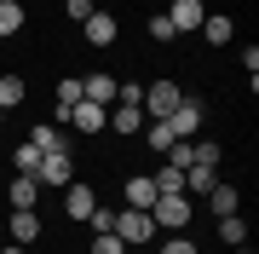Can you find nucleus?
Segmentation results:
<instances>
[{
    "mask_svg": "<svg viewBox=\"0 0 259 254\" xmlns=\"http://www.w3.org/2000/svg\"><path fill=\"white\" fill-rule=\"evenodd\" d=\"M0 127H6V110H0Z\"/></svg>",
    "mask_w": 259,
    "mask_h": 254,
    "instance_id": "72a5a7b5",
    "label": "nucleus"
},
{
    "mask_svg": "<svg viewBox=\"0 0 259 254\" xmlns=\"http://www.w3.org/2000/svg\"><path fill=\"white\" fill-rule=\"evenodd\" d=\"M93 208H98V197H93L87 185H64V214H69V220H87Z\"/></svg>",
    "mask_w": 259,
    "mask_h": 254,
    "instance_id": "4468645a",
    "label": "nucleus"
},
{
    "mask_svg": "<svg viewBox=\"0 0 259 254\" xmlns=\"http://www.w3.org/2000/svg\"><path fill=\"white\" fill-rule=\"evenodd\" d=\"M29 179H35L40 191H47V185H52V191H64L69 179H75V162H69V151H47V156H40V168L29 173Z\"/></svg>",
    "mask_w": 259,
    "mask_h": 254,
    "instance_id": "20e7f679",
    "label": "nucleus"
},
{
    "mask_svg": "<svg viewBox=\"0 0 259 254\" xmlns=\"http://www.w3.org/2000/svg\"><path fill=\"white\" fill-rule=\"evenodd\" d=\"M196 35H202L207 47H231V41H236V23L225 18V12H207V18H202V29H196Z\"/></svg>",
    "mask_w": 259,
    "mask_h": 254,
    "instance_id": "1a4fd4ad",
    "label": "nucleus"
},
{
    "mask_svg": "<svg viewBox=\"0 0 259 254\" xmlns=\"http://www.w3.org/2000/svg\"><path fill=\"white\" fill-rule=\"evenodd\" d=\"M87 254H127V243H121L115 231H98V237H93V248H87Z\"/></svg>",
    "mask_w": 259,
    "mask_h": 254,
    "instance_id": "a878e982",
    "label": "nucleus"
},
{
    "mask_svg": "<svg viewBox=\"0 0 259 254\" xmlns=\"http://www.w3.org/2000/svg\"><path fill=\"white\" fill-rule=\"evenodd\" d=\"M110 231H115L127 248H139V243H156V220H150V208H121Z\"/></svg>",
    "mask_w": 259,
    "mask_h": 254,
    "instance_id": "f257e3e1",
    "label": "nucleus"
},
{
    "mask_svg": "<svg viewBox=\"0 0 259 254\" xmlns=\"http://www.w3.org/2000/svg\"><path fill=\"white\" fill-rule=\"evenodd\" d=\"M81 29H87V41H93V47H110V41L121 35V23H115V12H93V18H87Z\"/></svg>",
    "mask_w": 259,
    "mask_h": 254,
    "instance_id": "9b49d317",
    "label": "nucleus"
},
{
    "mask_svg": "<svg viewBox=\"0 0 259 254\" xmlns=\"http://www.w3.org/2000/svg\"><path fill=\"white\" fill-rule=\"evenodd\" d=\"M219 237H225L231 248H236V243H248V220H242V214H225V220H219Z\"/></svg>",
    "mask_w": 259,
    "mask_h": 254,
    "instance_id": "aec40b11",
    "label": "nucleus"
},
{
    "mask_svg": "<svg viewBox=\"0 0 259 254\" xmlns=\"http://www.w3.org/2000/svg\"><path fill=\"white\" fill-rule=\"evenodd\" d=\"M104 127H110V133H144V110H139V104H115Z\"/></svg>",
    "mask_w": 259,
    "mask_h": 254,
    "instance_id": "ddd939ff",
    "label": "nucleus"
},
{
    "mask_svg": "<svg viewBox=\"0 0 259 254\" xmlns=\"http://www.w3.org/2000/svg\"><path fill=\"white\" fill-rule=\"evenodd\" d=\"M202 0H173V6H167V23L179 29V35H196V29H202Z\"/></svg>",
    "mask_w": 259,
    "mask_h": 254,
    "instance_id": "423d86ee",
    "label": "nucleus"
},
{
    "mask_svg": "<svg viewBox=\"0 0 259 254\" xmlns=\"http://www.w3.org/2000/svg\"><path fill=\"white\" fill-rule=\"evenodd\" d=\"M29 144H40V156H47V151H69V144H64V127H47V122L29 127Z\"/></svg>",
    "mask_w": 259,
    "mask_h": 254,
    "instance_id": "a211bd4d",
    "label": "nucleus"
},
{
    "mask_svg": "<svg viewBox=\"0 0 259 254\" xmlns=\"http://www.w3.org/2000/svg\"><path fill=\"white\" fill-rule=\"evenodd\" d=\"M6 231H12V243H35V237H40V214H35V208H12Z\"/></svg>",
    "mask_w": 259,
    "mask_h": 254,
    "instance_id": "9d476101",
    "label": "nucleus"
},
{
    "mask_svg": "<svg viewBox=\"0 0 259 254\" xmlns=\"http://www.w3.org/2000/svg\"><path fill=\"white\" fill-rule=\"evenodd\" d=\"M0 254H23V243H12V248H0Z\"/></svg>",
    "mask_w": 259,
    "mask_h": 254,
    "instance_id": "2f4dec72",
    "label": "nucleus"
},
{
    "mask_svg": "<svg viewBox=\"0 0 259 254\" xmlns=\"http://www.w3.org/2000/svg\"><path fill=\"white\" fill-rule=\"evenodd\" d=\"M144 144L156 156H167V144H173V133H167V122H144Z\"/></svg>",
    "mask_w": 259,
    "mask_h": 254,
    "instance_id": "4be33fe9",
    "label": "nucleus"
},
{
    "mask_svg": "<svg viewBox=\"0 0 259 254\" xmlns=\"http://www.w3.org/2000/svg\"><path fill=\"white\" fill-rule=\"evenodd\" d=\"M69 104H81V76H75V81H58V116H64Z\"/></svg>",
    "mask_w": 259,
    "mask_h": 254,
    "instance_id": "bb28decb",
    "label": "nucleus"
},
{
    "mask_svg": "<svg viewBox=\"0 0 259 254\" xmlns=\"http://www.w3.org/2000/svg\"><path fill=\"white\" fill-rule=\"evenodd\" d=\"M213 185H219V168H185V197H190V202L207 197Z\"/></svg>",
    "mask_w": 259,
    "mask_h": 254,
    "instance_id": "f3484780",
    "label": "nucleus"
},
{
    "mask_svg": "<svg viewBox=\"0 0 259 254\" xmlns=\"http://www.w3.org/2000/svg\"><path fill=\"white\" fill-rule=\"evenodd\" d=\"M64 12H69V18H75V23H87V18H93V12H98V6H93V0H64Z\"/></svg>",
    "mask_w": 259,
    "mask_h": 254,
    "instance_id": "c85d7f7f",
    "label": "nucleus"
},
{
    "mask_svg": "<svg viewBox=\"0 0 259 254\" xmlns=\"http://www.w3.org/2000/svg\"><path fill=\"white\" fill-rule=\"evenodd\" d=\"M190 214H196V202H190V197H156V202H150V220H156L161 231H185V226H190Z\"/></svg>",
    "mask_w": 259,
    "mask_h": 254,
    "instance_id": "7ed1b4c3",
    "label": "nucleus"
},
{
    "mask_svg": "<svg viewBox=\"0 0 259 254\" xmlns=\"http://www.w3.org/2000/svg\"><path fill=\"white\" fill-rule=\"evenodd\" d=\"M23 29V6L18 0H0V35H18Z\"/></svg>",
    "mask_w": 259,
    "mask_h": 254,
    "instance_id": "5701e85b",
    "label": "nucleus"
},
{
    "mask_svg": "<svg viewBox=\"0 0 259 254\" xmlns=\"http://www.w3.org/2000/svg\"><path fill=\"white\" fill-rule=\"evenodd\" d=\"M207 208H213V220H225V214H242V197H236V185H225V179H219V185L207 191Z\"/></svg>",
    "mask_w": 259,
    "mask_h": 254,
    "instance_id": "f8f14e48",
    "label": "nucleus"
},
{
    "mask_svg": "<svg viewBox=\"0 0 259 254\" xmlns=\"http://www.w3.org/2000/svg\"><path fill=\"white\" fill-rule=\"evenodd\" d=\"M150 179H156V197H185V168H161Z\"/></svg>",
    "mask_w": 259,
    "mask_h": 254,
    "instance_id": "6ab92c4d",
    "label": "nucleus"
},
{
    "mask_svg": "<svg viewBox=\"0 0 259 254\" xmlns=\"http://www.w3.org/2000/svg\"><path fill=\"white\" fill-rule=\"evenodd\" d=\"M6 202H12V208H35V202H40V185H35L29 173H12V191H6Z\"/></svg>",
    "mask_w": 259,
    "mask_h": 254,
    "instance_id": "dca6fc26",
    "label": "nucleus"
},
{
    "mask_svg": "<svg viewBox=\"0 0 259 254\" xmlns=\"http://www.w3.org/2000/svg\"><path fill=\"white\" fill-rule=\"evenodd\" d=\"M87 226H93V237H98V231L115 226V214H110V208H93V214H87Z\"/></svg>",
    "mask_w": 259,
    "mask_h": 254,
    "instance_id": "c756f323",
    "label": "nucleus"
},
{
    "mask_svg": "<svg viewBox=\"0 0 259 254\" xmlns=\"http://www.w3.org/2000/svg\"><path fill=\"white\" fill-rule=\"evenodd\" d=\"M81 98H87V104H104V110H110V104H115V76H104V69L81 76Z\"/></svg>",
    "mask_w": 259,
    "mask_h": 254,
    "instance_id": "6e6552de",
    "label": "nucleus"
},
{
    "mask_svg": "<svg viewBox=\"0 0 259 254\" xmlns=\"http://www.w3.org/2000/svg\"><path fill=\"white\" fill-rule=\"evenodd\" d=\"M236 254H253V248H248V243H236Z\"/></svg>",
    "mask_w": 259,
    "mask_h": 254,
    "instance_id": "473e14b6",
    "label": "nucleus"
},
{
    "mask_svg": "<svg viewBox=\"0 0 259 254\" xmlns=\"http://www.w3.org/2000/svg\"><path fill=\"white\" fill-rule=\"evenodd\" d=\"M167 133H173V139H196V133H202V104L185 98L173 116H167Z\"/></svg>",
    "mask_w": 259,
    "mask_h": 254,
    "instance_id": "39448f33",
    "label": "nucleus"
},
{
    "mask_svg": "<svg viewBox=\"0 0 259 254\" xmlns=\"http://www.w3.org/2000/svg\"><path fill=\"white\" fill-rule=\"evenodd\" d=\"M23 104V81L18 76H0V110H18Z\"/></svg>",
    "mask_w": 259,
    "mask_h": 254,
    "instance_id": "b1692460",
    "label": "nucleus"
},
{
    "mask_svg": "<svg viewBox=\"0 0 259 254\" xmlns=\"http://www.w3.org/2000/svg\"><path fill=\"white\" fill-rule=\"evenodd\" d=\"M161 254H196V243H190L185 231H173V237H167V243H161Z\"/></svg>",
    "mask_w": 259,
    "mask_h": 254,
    "instance_id": "cd10ccee",
    "label": "nucleus"
},
{
    "mask_svg": "<svg viewBox=\"0 0 259 254\" xmlns=\"http://www.w3.org/2000/svg\"><path fill=\"white\" fill-rule=\"evenodd\" d=\"M12 168H18V173H35V168H40V144H29V139H23L18 151H12Z\"/></svg>",
    "mask_w": 259,
    "mask_h": 254,
    "instance_id": "412c9836",
    "label": "nucleus"
},
{
    "mask_svg": "<svg viewBox=\"0 0 259 254\" xmlns=\"http://www.w3.org/2000/svg\"><path fill=\"white\" fill-rule=\"evenodd\" d=\"M179 104H185L179 81H150V87H144V122H167Z\"/></svg>",
    "mask_w": 259,
    "mask_h": 254,
    "instance_id": "f03ea898",
    "label": "nucleus"
},
{
    "mask_svg": "<svg viewBox=\"0 0 259 254\" xmlns=\"http://www.w3.org/2000/svg\"><path fill=\"white\" fill-rule=\"evenodd\" d=\"M150 35H156V41H173V35H179V29H173V23H167V12H156V18H150Z\"/></svg>",
    "mask_w": 259,
    "mask_h": 254,
    "instance_id": "7c9ffc66",
    "label": "nucleus"
},
{
    "mask_svg": "<svg viewBox=\"0 0 259 254\" xmlns=\"http://www.w3.org/2000/svg\"><path fill=\"white\" fill-rule=\"evenodd\" d=\"M121 197H127V208H150V202H156V179H150V173H133Z\"/></svg>",
    "mask_w": 259,
    "mask_h": 254,
    "instance_id": "2eb2a0df",
    "label": "nucleus"
},
{
    "mask_svg": "<svg viewBox=\"0 0 259 254\" xmlns=\"http://www.w3.org/2000/svg\"><path fill=\"white\" fill-rule=\"evenodd\" d=\"M64 122H69V127H81V133H98L104 122H110V110H104V104H87V98H81V104H69V110H64Z\"/></svg>",
    "mask_w": 259,
    "mask_h": 254,
    "instance_id": "0eeeda50",
    "label": "nucleus"
},
{
    "mask_svg": "<svg viewBox=\"0 0 259 254\" xmlns=\"http://www.w3.org/2000/svg\"><path fill=\"white\" fill-rule=\"evenodd\" d=\"M115 104H139L144 110V81H115Z\"/></svg>",
    "mask_w": 259,
    "mask_h": 254,
    "instance_id": "393cba45",
    "label": "nucleus"
}]
</instances>
